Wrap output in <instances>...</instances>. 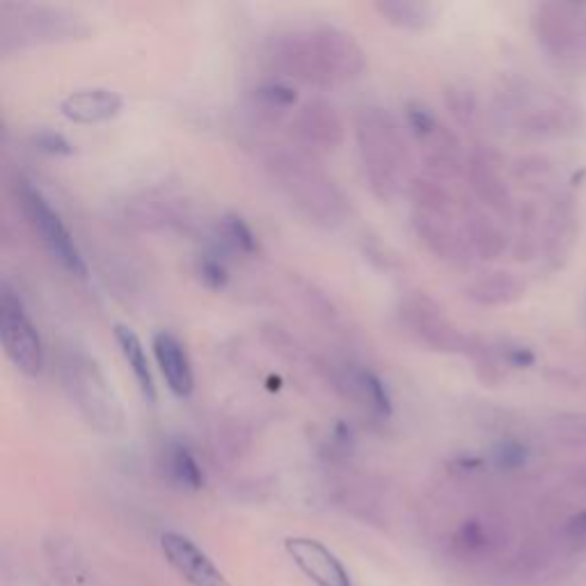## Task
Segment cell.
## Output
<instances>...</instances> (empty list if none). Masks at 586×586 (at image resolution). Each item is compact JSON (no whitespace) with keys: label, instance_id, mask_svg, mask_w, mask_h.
Instances as JSON below:
<instances>
[{"label":"cell","instance_id":"ffe728a7","mask_svg":"<svg viewBox=\"0 0 586 586\" xmlns=\"http://www.w3.org/2000/svg\"><path fill=\"white\" fill-rule=\"evenodd\" d=\"M163 472L174 486L197 493L204 486V472L184 442L172 440L163 449Z\"/></svg>","mask_w":586,"mask_h":586},{"label":"cell","instance_id":"5b68a950","mask_svg":"<svg viewBox=\"0 0 586 586\" xmlns=\"http://www.w3.org/2000/svg\"><path fill=\"white\" fill-rule=\"evenodd\" d=\"M60 378L78 415L97 433L124 431V408L101 364L83 351H67L60 360Z\"/></svg>","mask_w":586,"mask_h":586},{"label":"cell","instance_id":"484cf974","mask_svg":"<svg viewBox=\"0 0 586 586\" xmlns=\"http://www.w3.org/2000/svg\"><path fill=\"white\" fill-rule=\"evenodd\" d=\"M255 97L261 106L268 110H287L296 104V90L282 78H268L261 85H257Z\"/></svg>","mask_w":586,"mask_h":586},{"label":"cell","instance_id":"ac0fdd59","mask_svg":"<svg viewBox=\"0 0 586 586\" xmlns=\"http://www.w3.org/2000/svg\"><path fill=\"white\" fill-rule=\"evenodd\" d=\"M115 342L120 346L124 362L129 364L133 378L140 387L142 397H145L149 403H156L158 392H156V383H154V374L152 367H149L145 346H142L140 337L133 332L129 326H115Z\"/></svg>","mask_w":586,"mask_h":586},{"label":"cell","instance_id":"7c38bea8","mask_svg":"<svg viewBox=\"0 0 586 586\" xmlns=\"http://www.w3.org/2000/svg\"><path fill=\"white\" fill-rule=\"evenodd\" d=\"M291 129L296 133L300 145L310 147L312 152H332L344 140V122L337 108L328 101H310L293 117Z\"/></svg>","mask_w":586,"mask_h":586},{"label":"cell","instance_id":"ba28073f","mask_svg":"<svg viewBox=\"0 0 586 586\" xmlns=\"http://www.w3.org/2000/svg\"><path fill=\"white\" fill-rule=\"evenodd\" d=\"M534 30L538 44L561 65L586 62V17L582 7L566 3H545L536 7Z\"/></svg>","mask_w":586,"mask_h":586},{"label":"cell","instance_id":"d4e9b609","mask_svg":"<svg viewBox=\"0 0 586 586\" xmlns=\"http://www.w3.org/2000/svg\"><path fill=\"white\" fill-rule=\"evenodd\" d=\"M195 275L209 291H223L229 284V268L218 252H202L195 259Z\"/></svg>","mask_w":586,"mask_h":586},{"label":"cell","instance_id":"4dcf8cb0","mask_svg":"<svg viewBox=\"0 0 586 586\" xmlns=\"http://www.w3.org/2000/svg\"><path fill=\"white\" fill-rule=\"evenodd\" d=\"M502 355H504L506 367H513V369H529L536 362V355L529 351L527 346H518V344L502 346Z\"/></svg>","mask_w":586,"mask_h":586},{"label":"cell","instance_id":"d6986e66","mask_svg":"<svg viewBox=\"0 0 586 586\" xmlns=\"http://www.w3.org/2000/svg\"><path fill=\"white\" fill-rule=\"evenodd\" d=\"M525 296V282L513 273H490L467 287V298L486 307L511 305Z\"/></svg>","mask_w":586,"mask_h":586},{"label":"cell","instance_id":"83f0119b","mask_svg":"<svg viewBox=\"0 0 586 586\" xmlns=\"http://www.w3.org/2000/svg\"><path fill=\"white\" fill-rule=\"evenodd\" d=\"M33 147L37 152H42L46 156H55V158H67L74 154V145L62 136L58 131H51V129H39L37 133H33Z\"/></svg>","mask_w":586,"mask_h":586},{"label":"cell","instance_id":"603a6c76","mask_svg":"<svg viewBox=\"0 0 586 586\" xmlns=\"http://www.w3.org/2000/svg\"><path fill=\"white\" fill-rule=\"evenodd\" d=\"M467 234H470L474 250L486 259H493L500 255L506 245V239L500 229L490 223L488 218L479 216V213H474V216L467 220Z\"/></svg>","mask_w":586,"mask_h":586},{"label":"cell","instance_id":"44dd1931","mask_svg":"<svg viewBox=\"0 0 586 586\" xmlns=\"http://www.w3.org/2000/svg\"><path fill=\"white\" fill-rule=\"evenodd\" d=\"M575 236V207L570 197H561L554 204L548 225V245H557V255L564 257Z\"/></svg>","mask_w":586,"mask_h":586},{"label":"cell","instance_id":"5bb4252c","mask_svg":"<svg viewBox=\"0 0 586 586\" xmlns=\"http://www.w3.org/2000/svg\"><path fill=\"white\" fill-rule=\"evenodd\" d=\"M154 358L161 376L168 385V390L177 399H188L195 390V374L193 364H190L186 346L181 344V339L170 330L156 332L152 339Z\"/></svg>","mask_w":586,"mask_h":586},{"label":"cell","instance_id":"f546056e","mask_svg":"<svg viewBox=\"0 0 586 586\" xmlns=\"http://www.w3.org/2000/svg\"><path fill=\"white\" fill-rule=\"evenodd\" d=\"M447 101L451 106V113L456 115L458 122L463 124H470L472 117L477 115V101H474V97L470 92L465 90H451L447 94Z\"/></svg>","mask_w":586,"mask_h":586},{"label":"cell","instance_id":"f1b7e54d","mask_svg":"<svg viewBox=\"0 0 586 586\" xmlns=\"http://www.w3.org/2000/svg\"><path fill=\"white\" fill-rule=\"evenodd\" d=\"M552 431H557L559 438H564L570 445H586V415L559 417L552 424Z\"/></svg>","mask_w":586,"mask_h":586},{"label":"cell","instance_id":"9c48e42d","mask_svg":"<svg viewBox=\"0 0 586 586\" xmlns=\"http://www.w3.org/2000/svg\"><path fill=\"white\" fill-rule=\"evenodd\" d=\"M401 323L408 328L417 342L431 346L440 353H467L474 339L465 337L463 332L451 323L442 307L426 293H410L401 303Z\"/></svg>","mask_w":586,"mask_h":586},{"label":"cell","instance_id":"8fae6325","mask_svg":"<svg viewBox=\"0 0 586 586\" xmlns=\"http://www.w3.org/2000/svg\"><path fill=\"white\" fill-rule=\"evenodd\" d=\"M161 550L168 564L190 586H232L223 575V570L209 559V554L197 548L188 536L179 532H165L161 536Z\"/></svg>","mask_w":586,"mask_h":586},{"label":"cell","instance_id":"9a60e30c","mask_svg":"<svg viewBox=\"0 0 586 586\" xmlns=\"http://www.w3.org/2000/svg\"><path fill=\"white\" fill-rule=\"evenodd\" d=\"M122 108L124 97L120 92L110 90V87H85V90H76L62 99L60 113L74 124L94 126L115 120Z\"/></svg>","mask_w":586,"mask_h":586},{"label":"cell","instance_id":"2e32d148","mask_svg":"<svg viewBox=\"0 0 586 586\" xmlns=\"http://www.w3.org/2000/svg\"><path fill=\"white\" fill-rule=\"evenodd\" d=\"M470 181L474 193H477L488 207L497 211H509L511 209V195L509 188H506L502 174H500V163L495 161L493 152H479L472 156L470 161Z\"/></svg>","mask_w":586,"mask_h":586},{"label":"cell","instance_id":"e0dca14e","mask_svg":"<svg viewBox=\"0 0 586 586\" xmlns=\"http://www.w3.org/2000/svg\"><path fill=\"white\" fill-rule=\"evenodd\" d=\"M376 12L387 23L401 30L424 33L438 21V7L433 3H419V0H380L374 5Z\"/></svg>","mask_w":586,"mask_h":586},{"label":"cell","instance_id":"6da1fadb","mask_svg":"<svg viewBox=\"0 0 586 586\" xmlns=\"http://www.w3.org/2000/svg\"><path fill=\"white\" fill-rule=\"evenodd\" d=\"M266 58L282 81L314 87L353 83L367 69V58L353 35L335 26L284 30L268 39Z\"/></svg>","mask_w":586,"mask_h":586},{"label":"cell","instance_id":"3957f363","mask_svg":"<svg viewBox=\"0 0 586 586\" xmlns=\"http://www.w3.org/2000/svg\"><path fill=\"white\" fill-rule=\"evenodd\" d=\"M355 138L371 193L380 202H390L399 195L408 161L397 120L383 108L364 106L355 115Z\"/></svg>","mask_w":586,"mask_h":586},{"label":"cell","instance_id":"52a82bcc","mask_svg":"<svg viewBox=\"0 0 586 586\" xmlns=\"http://www.w3.org/2000/svg\"><path fill=\"white\" fill-rule=\"evenodd\" d=\"M0 344H3L7 360L23 376L37 378L44 371L46 351L42 337H39L21 298L7 282L0 284Z\"/></svg>","mask_w":586,"mask_h":586},{"label":"cell","instance_id":"8992f818","mask_svg":"<svg viewBox=\"0 0 586 586\" xmlns=\"http://www.w3.org/2000/svg\"><path fill=\"white\" fill-rule=\"evenodd\" d=\"M17 200L21 204L23 216L28 225L33 227L37 239L42 241L46 252L65 268L69 275L87 277V264L81 248L74 241V234L69 232L65 220L55 211L49 200L42 195V190L35 188L30 181H17Z\"/></svg>","mask_w":586,"mask_h":586},{"label":"cell","instance_id":"cb8c5ba5","mask_svg":"<svg viewBox=\"0 0 586 586\" xmlns=\"http://www.w3.org/2000/svg\"><path fill=\"white\" fill-rule=\"evenodd\" d=\"M403 117H406V126L410 133H413L419 142H429L442 131V124L438 117H435L433 110L429 106L419 104V101H410L406 110H403Z\"/></svg>","mask_w":586,"mask_h":586},{"label":"cell","instance_id":"277c9868","mask_svg":"<svg viewBox=\"0 0 586 586\" xmlns=\"http://www.w3.org/2000/svg\"><path fill=\"white\" fill-rule=\"evenodd\" d=\"M92 33L83 14L60 5H0V49L3 53L78 42Z\"/></svg>","mask_w":586,"mask_h":586},{"label":"cell","instance_id":"7a4b0ae2","mask_svg":"<svg viewBox=\"0 0 586 586\" xmlns=\"http://www.w3.org/2000/svg\"><path fill=\"white\" fill-rule=\"evenodd\" d=\"M277 188L307 220L335 227L346 216V197L326 170L303 152H273L266 161Z\"/></svg>","mask_w":586,"mask_h":586},{"label":"cell","instance_id":"4fadbf2b","mask_svg":"<svg viewBox=\"0 0 586 586\" xmlns=\"http://www.w3.org/2000/svg\"><path fill=\"white\" fill-rule=\"evenodd\" d=\"M335 387L346 399L360 403L378 419L392 417V397L383 378L360 364H344L335 371Z\"/></svg>","mask_w":586,"mask_h":586},{"label":"cell","instance_id":"7402d4cb","mask_svg":"<svg viewBox=\"0 0 586 586\" xmlns=\"http://www.w3.org/2000/svg\"><path fill=\"white\" fill-rule=\"evenodd\" d=\"M218 234L229 250L241 252V255L250 257L259 250L257 234L252 232V227L245 223L241 216H236V213H227V216L220 218Z\"/></svg>","mask_w":586,"mask_h":586},{"label":"cell","instance_id":"30bf717a","mask_svg":"<svg viewBox=\"0 0 586 586\" xmlns=\"http://www.w3.org/2000/svg\"><path fill=\"white\" fill-rule=\"evenodd\" d=\"M284 550L316 586H353L342 559L316 538L289 536L284 541Z\"/></svg>","mask_w":586,"mask_h":586},{"label":"cell","instance_id":"4316f807","mask_svg":"<svg viewBox=\"0 0 586 586\" xmlns=\"http://www.w3.org/2000/svg\"><path fill=\"white\" fill-rule=\"evenodd\" d=\"M527 458H529V447L516 438H502L493 447V463L504 472L518 470V467L527 463Z\"/></svg>","mask_w":586,"mask_h":586},{"label":"cell","instance_id":"1f68e13d","mask_svg":"<svg viewBox=\"0 0 586 586\" xmlns=\"http://www.w3.org/2000/svg\"><path fill=\"white\" fill-rule=\"evenodd\" d=\"M566 538H568V543L575 545V548H582V545H586V511L577 513V516L568 520Z\"/></svg>","mask_w":586,"mask_h":586}]
</instances>
